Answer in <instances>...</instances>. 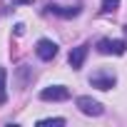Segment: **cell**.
<instances>
[{"label":"cell","instance_id":"obj_1","mask_svg":"<svg viewBox=\"0 0 127 127\" xmlns=\"http://www.w3.org/2000/svg\"><path fill=\"white\" fill-rule=\"evenodd\" d=\"M115 82H117V77H115L112 70H97V72L90 75V85L97 87V90H112Z\"/></svg>","mask_w":127,"mask_h":127},{"label":"cell","instance_id":"obj_12","mask_svg":"<svg viewBox=\"0 0 127 127\" xmlns=\"http://www.w3.org/2000/svg\"><path fill=\"white\" fill-rule=\"evenodd\" d=\"M15 32H18V35H23V32H25V25H23V23H18V25H15Z\"/></svg>","mask_w":127,"mask_h":127},{"label":"cell","instance_id":"obj_10","mask_svg":"<svg viewBox=\"0 0 127 127\" xmlns=\"http://www.w3.org/2000/svg\"><path fill=\"white\" fill-rule=\"evenodd\" d=\"M117 5H120V0H102V10L105 13H112Z\"/></svg>","mask_w":127,"mask_h":127},{"label":"cell","instance_id":"obj_3","mask_svg":"<svg viewBox=\"0 0 127 127\" xmlns=\"http://www.w3.org/2000/svg\"><path fill=\"white\" fill-rule=\"evenodd\" d=\"M40 100H45V102H65V100H70V90L65 85H50V87H45L40 92Z\"/></svg>","mask_w":127,"mask_h":127},{"label":"cell","instance_id":"obj_8","mask_svg":"<svg viewBox=\"0 0 127 127\" xmlns=\"http://www.w3.org/2000/svg\"><path fill=\"white\" fill-rule=\"evenodd\" d=\"M8 102V72L5 67H0V105Z\"/></svg>","mask_w":127,"mask_h":127},{"label":"cell","instance_id":"obj_9","mask_svg":"<svg viewBox=\"0 0 127 127\" xmlns=\"http://www.w3.org/2000/svg\"><path fill=\"white\" fill-rule=\"evenodd\" d=\"M37 125H40V127H42V125H65V120H62V117H45V120H40Z\"/></svg>","mask_w":127,"mask_h":127},{"label":"cell","instance_id":"obj_7","mask_svg":"<svg viewBox=\"0 0 127 127\" xmlns=\"http://www.w3.org/2000/svg\"><path fill=\"white\" fill-rule=\"evenodd\" d=\"M47 13L60 15V18H77V15H80V5H72V8H65V5H47Z\"/></svg>","mask_w":127,"mask_h":127},{"label":"cell","instance_id":"obj_5","mask_svg":"<svg viewBox=\"0 0 127 127\" xmlns=\"http://www.w3.org/2000/svg\"><path fill=\"white\" fill-rule=\"evenodd\" d=\"M35 52H37V57L40 60H52L55 55H57V45L52 42V40H47V37H42V40H37V47H35Z\"/></svg>","mask_w":127,"mask_h":127},{"label":"cell","instance_id":"obj_4","mask_svg":"<svg viewBox=\"0 0 127 127\" xmlns=\"http://www.w3.org/2000/svg\"><path fill=\"white\" fill-rule=\"evenodd\" d=\"M97 50L102 55H125L127 52V42L125 40H112V37H102L97 42Z\"/></svg>","mask_w":127,"mask_h":127},{"label":"cell","instance_id":"obj_11","mask_svg":"<svg viewBox=\"0 0 127 127\" xmlns=\"http://www.w3.org/2000/svg\"><path fill=\"white\" fill-rule=\"evenodd\" d=\"M13 3H15V5H32L35 0H13Z\"/></svg>","mask_w":127,"mask_h":127},{"label":"cell","instance_id":"obj_2","mask_svg":"<svg viewBox=\"0 0 127 127\" xmlns=\"http://www.w3.org/2000/svg\"><path fill=\"white\" fill-rule=\"evenodd\" d=\"M75 105H77V110H80L82 115H87V117H100V115L105 112V107H102L97 100L87 97V95H80V97L75 100Z\"/></svg>","mask_w":127,"mask_h":127},{"label":"cell","instance_id":"obj_6","mask_svg":"<svg viewBox=\"0 0 127 127\" xmlns=\"http://www.w3.org/2000/svg\"><path fill=\"white\" fill-rule=\"evenodd\" d=\"M87 47H90V45H77V47H72V50H70V55H67V62H70V67H72V70H80V67L85 65Z\"/></svg>","mask_w":127,"mask_h":127}]
</instances>
